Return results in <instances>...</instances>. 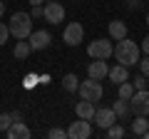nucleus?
Returning a JSON list of instances; mask_svg holds the SVG:
<instances>
[{"mask_svg": "<svg viewBox=\"0 0 149 139\" xmlns=\"http://www.w3.org/2000/svg\"><path fill=\"white\" fill-rule=\"evenodd\" d=\"M139 55H142V47H139L134 40H129V38L117 40V45H114V57H117V62L124 65V67L139 65Z\"/></svg>", "mask_w": 149, "mask_h": 139, "instance_id": "f257e3e1", "label": "nucleus"}, {"mask_svg": "<svg viewBox=\"0 0 149 139\" xmlns=\"http://www.w3.org/2000/svg\"><path fill=\"white\" fill-rule=\"evenodd\" d=\"M8 27H10V35L15 40H27L32 32V15L30 13H13Z\"/></svg>", "mask_w": 149, "mask_h": 139, "instance_id": "f03ea898", "label": "nucleus"}, {"mask_svg": "<svg viewBox=\"0 0 149 139\" xmlns=\"http://www.w3.org/2000/svg\"><path fill=\"white\" fill-rule=\"evenodd\" d=\"M87 55H90L92 60H109L112 55H114V45L107 38H97V40H92V42L87 45Z\"/></svg>", "mask_w": 149, "mask_h": 139, "instance_id": "7ed1b4c3", "label": "nucleus"}, {"mask_svg": "<svg viewBox=\"0 0 149 139\" xmlns=\"http://www.w3.org/2000/svg\"><path fill=\"white\" fill-rule=\"evenodd\" d=\"M77 95H80L82 99H87V102H100L102 95H104V87H102L100 80H92V77H87L85 82H80V90H77Z\"/></svg>", "mask_w": 149, "mask_h": 139, "instance_id": "20e7f679", "label": "nucleus"}, {"mask_svg": "<svg viewBox=\"0 0 149 139\" xmlns=\"http://www.w3.org/2000/svg\"><path fill=\"white\" fill-rule=\"evenodd\" d=\"M62 40L65 45H70V47H77V45L85 40V27L80 25V22H67L62 30Z\"/></svg>", "mask_w": 149, "mask_h": 139, "instance_id": "39448f33", "label": "nucleus"}, {"mask_svg": "<svg viewBox=\"0 0 149 139\" xmlns=\"http://www.w3.org/2000/svg\"><path fill=\"white\" fill-rule=\"evenodd\" d=\"M90 137H92V124H90V119H80V117H77V122L70 124L67 139H90Z\"/></svg>", "mask_w": 149, "mask_h": 139, "instance_id": "423d86ee", "label": "nucleus"}, {"mask_svg": "<svg viewBox=\"0 0 149 139\" xmlns=\"http://www.w3.org/2000/svg\"><path fill=\"white\" fill-rule=\"evenodd\" d=\"M129 104L134 114H149V90H134Z\"/></svg>", "mask_w": 149, "mask_h": 139, "instance_id": "0eeeda50", "label": "nucleus"}, {"mask_svg": "<svg viewBox=\"0 0 149 139\" xmlns=\"http://www.w3.org/2000/svg\"><path fill=\"white\" fill-rule=\"evenodd\" d=\"M45 13H42V17L45 20L50 22V25H60V22L65 20V8L60 5L57 0H55V3H45Z\"/></svg>", "mask_w": 149, "mask_h": 139, "instance_id": "6e6552de", "label": "nucleus"}, {"mask_svg": "<svg viewBox=\"0 0 149 139\" xmlns=\"http://www.w3.org/2000/svg\"><path fill=\"white\" fill-rule=\"evenodd\" d=\"M114 122H117V114H114V109H112V107H97L95 109V124L100 129L112 127Z\"/></svg>", "mask_w": 149, "mask_h": 139, "instance_id": "1a4fd4ad", "label": "nucleus"}, {"mask_svg": "<svg viewBox=\"0 0 149 139\" xmlns=\"http://www.w3.org/2000/svg\"><path fill=\"white\" fill-rule=\"evenodd\" d=\"M27 42H30L32 50H47L50 42H52V35H50L47 30H32L30 38H27Z\"/></svg>", "mask_w": 149, "mask_h": 139, "instance_id": "9d476101", "label": "nucleus"}, {"mask_svg": "<svg viewBox=\"0 0 149 139\" xmlns=\"http://www.w3.org/2000/svg\"><path fill=\"white\" fill-rule=\"evenodd\" d=\"M107 72H109V67H107V60H92L90 65H87V77H92V80H104Z\"/></svg>", "mask_w": 149, "mask_h": 139, "instance_id": "9b49d317", "label": "nucleus"}, {"mask_svg": "<svg viewBox=\"0 0 149 139\" xmlns=\"http://www.w3.org/2000/svg\"><path fill=\"white\" fill-rule=\"evenodd\" d=\"M5 134H8L10 139H30V137H32L30 127H27L22 119H20V122H13V124H10V129H8Z\"/></svg>", "mask_w": 149, "mask_h": 139, "instance_id": "f8f14e48", "label": "nucleus"}, {"mask_svg": "<svg viewBox=\"0 0 149 139\" xmlns=\"http://www.w3.org/2000/svg\"><path fill=\"white\" fill-rule=\"evenodd\" d=\"M107 77H109L114 85H122V82L129 80V67H124V65H114V67H109Z\"/></svg>", "mask_w": 149, "mask_h": 139, "instance_id": "ddd939ff", "label": "nucleus"}, {"mask_svg": "<svg viewBox=\"0 0 149 139\" xmlns=\"http://www.w3.org/2000/svg\"><path fill=\"white\" fill-rule=\"evenodd\" d=\"M95 102H87V99H82V102H77V107H74V114H77V117L80 119H95Z\"/></svg>", "mask_w": 149, "mask_h": 139, "instance_id": "4468645a", "label": "nucleus"}, {"mask_svg": "<svg viewBox=\"0 0 149 139\" xmlns=\"http://www.w3.org/2000/svg\"><path fill=\"white\" fill-rule=\"evenodd\" d=\"M112 109H114L117 119H129L132 117V104H129V99H122V97H119V99L112 104Z\"/></svg>", "mask_w": 149, "mask_h": 139, "instance_id": "2eb2a0df", "label": "nucleus"}, {"mask_svg": "<svg viewBox=\"0 0 149 139\" xmlns=\"http://www.w3.org/2000/svg\"><path fill=\"white\" fill-rule=\"evenodd\" d=\"M107 30H109V38L117 42V40H122V38H127V25H124L122 20H112L109 25H107Z\"/></svg>", "mask_w": 149, "mask_h": 139, "instance_id": "dca6fc26", "label": "nucleus"}, {"mask_svg": "<svg viewBox=\"0 0 149 139\" xmlns=\"http://www.w3.org/2000/svg\"><path fill=\"white\" fill-rule=\"evenodd\" d=\"M30 52H32L30 42H27V40H17L15 50H13V57H15V60H27V57H30Z\"/></svg>", "mask_w": 149, "mask_h": 139, "instance_id": "f3484780", "label": "nucleus"}, {"mask_svg": "<svg viewBox=\"0 0 149 139\" xmlns=\"http://www.w3.org/2000/svg\"><path fill=\"white\" fill-rule=\"evenodd\" d=\"M147 129H149L147 114H137V117H134V122H132V134H134V137H142Z\"/></svg>", "mask_w": 149, "mask_h": 139, "instance_id": "a211bd4d", "label": "nucleus"}, {"mask_svg": "<svg viewBox=\"0 0 149 139\" xmlns=\"http://www.w3.org/2000/svg\"><path fill=\"white\" fill-rule=\"evenodd\" d=\"M62 87H65V92H77V90H80V80H77V75H74V72H67V75L62 77Z\"/></svg>", "mask_w": 149, "mask_h": 139, "instance_id": "6ab92c4d", "label": "nucleus"}, {"mask_svg": "<svg viewBox=\"0 0 149 139\" xmlns=\"http://www.w3.org/2000/svg\"><path fill=\"white\" fill-rule=\"evenodd\" d=\"M119 87V97H122V99H132V95H134V85L132 82H122V85H117Z\"/></svg>", "mask_w": 149, "mask_h": 139, "instance_id": "aec40b11", "label": "nucleus"}, {"mask_svg": "<svg viewBox=\"0 0 149 139\" xmlns=\"http://www.w3.org/2000/svg\"><path fill=\"white\" fill-rule=\"evenodd\" d=\"M107 137L109 139H122L124 137V127H119V124L114 122L112 127H107Z\"/></svg>", "mask_w": 149, "mask_h": 139, "instance_id": "412c9836", "label": "nucleus"}, {"mask_svg": "<svg viewBox=\"0 0 149 139\" xmlns=\"http://www.w3.org/2000/svg\"><path fill=\"white\" fill-rule=\"evenodd\" d=\"M47 137L50 139H67V129H60V127H52L47 132Z\"/></svg>", "mask_w": 149, "mask_h": 139, "instance_id": "4be33fe9", "label": "nucleus"}, {"mask_svg": "<svg viewBox=\"0 0 149 139\" xmlns=\"http://www.w3.org/2000/svg\"><path fill=\"white\" fill-rule=\"evenodd\" d=\"M134 90H149V82H147V77H144L142 72L134 77Z\"/></svg>", "mask_w": 149, "mask_h": 139, "instance_id": "5701e85b", "label": "nucleus"}, {"mask_svg": "<svg viewBox=\"0 0 149 139\" xmlns=\"http://www.w3.org/2000/svg\"><path fill=\"white\" fill-rule=\"evenodd\" d=\"M10 124H13V117L0 112V132H8V129H10Z\"/></svg>", "mask_w": 149, "mask_h": 139, "instance_id": "b1692460", "label": "nucleus"}, {"mask_svg": "<svg viewBox=\"0 0 149 139\" xmlns=\"http://www.w3.org/2000/svg\"><path fill=\"white\" fill-rule=\"evenodd\" d=\"M8 38H10V27H8L5 22H0V47L8 42Z\"/></svg>", "mask_w": 149, "mask_h": 139, "instance_id": "393cba45", "label": "nucleus"}, {"mask_svg": "<svg viewBox=\"0 0 149 139\" xmlns=\"http://www.w3.org/2000/svg\"><path fill=\"white\" fill-rule=\"evenodd\" d=\"M139 70H142L144 77H149V55H147L144 60H139Z\"/></svg>", "mask_w": 149, "mask_h": 139, "instance_id": "a878e982", "label": "nucleus"}, {"mask_svg": "<svg viewBox=\"0 0 149 139\" xmlns=\"http://www.w3.org/2000/svg\"><path fill=\"white\" fill-rule=\"evenodd\" d=\"M42 13H45V8H42V5H32L30 15H32V20H37V17H42Z\"/></svg>", "mask_w": 149, "mask_h": 139, "instance_id": "bb28decb", "label": "nucleus"}, {"mask_svg": "<svg viewBox=\"0 0 149 139\" xmlns=\"http://www.w3.org/2000/svg\"><path fill=\"white\" fill-rule=\"evenodd\" d=\"M124 3H127L129 10H139V8H142V0H124Z\"/></svg>", "mask_w": 149, "mask_h": 139, "instance_id": "cd10ccee", "label": "nucleus"}, {"mask_svg": "<svg viewBox=\"0 0 149 139\" xmlns=\"http://www.w3.org/2000/svg\"><path fill=\"white\" fill-rule=\"evenodd\" d=\"M32 85H37V77L35 75H27L25 77V87H32Z\"/></svg>", "mask_w": 149, "mask_h": 139, "instance_id": "c85d7f7f", "label": "nucleus"}, {"mask_svg": "<svg viewBox=\"0 0 149 139\" xmlns=\"http://www.w3.org/2000/svg\"><path fill=\"white\" fill-rule=\"evenodd\" d=\"M142 52H144V55H149V35L142 40Z\"/></svg>", "mask_w": 149, "mask_h": 139, "instance_id": "c756f323", "label": "nucleus"}, {"mask_svg": "<svg viewBox=\"0 0 149 139\" xmlns=\"http://www.w3.org/2000/svg\"><path fill=\"white\" fill-rule=\"evenodd\" d=\"M10 117H13V122H20V119H22V114L15 109V112H10Z\"/></svg>", "mask_w": 149, "mask_h": 139, "instance_id": "7c9ffc66", "label": "nucleus"}, {"mask_svg": "<svg viewBox=\"0 0 149 139\" xmlns=\"http://www.w3.org/2000/svg\"><path fill=\"white\" fill-rule=\"evenodd\" d=\"M30 5H45V0H27Z\"/></svg>", "mask_w": 149, "mask_h": 139, "instance_id": "2f4dec72", "label": "nucleus"}, {"mask_svg": "<svg viewBox=\"0 0 149 139\" xmlns=\"http://www.w3.org/2000/svg\"><path fill=\"white\" fill-rule=\"evenodd\" d=\"M5 15V3H3V0H0V17Z\"/></svg>", "mask_w": 149, "mask_h": 139, "instance_id": "473e14b6", "label": "nucleus"}, {"mask_svg": "<svg viewBox=\"0 0 149 139\" xmlns=\"http://www.w3.org/2000/svg\"><path fill=\"white\" fill-rule=\"evenodd\" d=\"M142 137H147V139H149V129H147V132H144V134H142Z\"/></svg>", "mask_w": 149, "mask_h": 139, "instance_id": "72a5a7b5", "label": "nucleus"}, {"mask_svg": "<svg viewBox=\"0 0 149 139\" xmlns=\"http://www.w3.org/2000/svg\"><path fill=\"white\" fill-rule=\"evenodd\" d=\"M147 25H149V13H147Z\"/></svg>", "mask_w": 149, "mask_h": 139, "instance_id": "f704fd0d", "label": "nucleus"}, {"mask_svg": "<svg viewBox=\"0 0 149 139\" xmlns=\"http://www.w3.org/2000/svg\"><path fill=\"white\" fill-rule=\"evenodd\" d=\"M45 3H55V0H45Z\"/></svg>", "mask_w": 149, "mask_h": 139, "instance_id": "c9c22d12", "label": "nucleus"}]
</instances>
